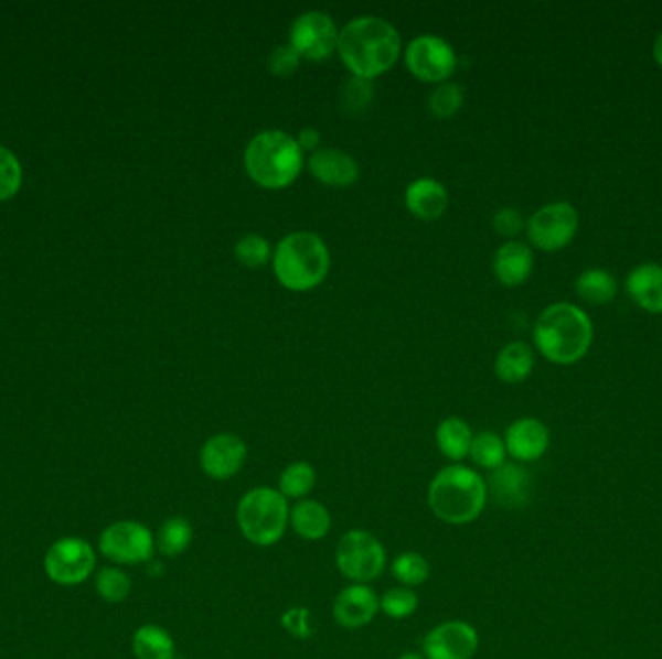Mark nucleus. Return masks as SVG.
<instances>
[{"instance_id": "obj_14", "label": "nucleus", "mask_w": 662, "mask_h": 659, "mask_svg": "<svg viewBox=\"0 0 662 659\" xmlns=\"http://www.w3.org/2000/svg\"><path fill=\"white\" fill-rule=\"evenodd\" d=\"M248 447L235 433H217L200 449V468L207 478L227 482L245 468Z\"/></svg>"}, {"instance_id": "obj_26", "label": "nucleus", "mask_w": 662, "mask_h": 659, "mask_svg": "<svg viewBox=\"0 0 662 659\" xmlns=\"http://www.w3.org/2000/svg\"><path fill=\"white\" fill-rule=\"evenodd\" d=\"M316 482H318V474L314 466L307 461H295L289 466H285L279 474L277 489L281 491L285 499L302 501L314 491Z\"/></svg>"}, {"instance_id": "obj_3", "label": "nucleus", "mask_w": 662, "mask_h": 659, "mask_svg": "<svg viewBox=\"0 0 662 659\" xmlns=\"http://www.w3.org/2000/svg\"><path fill=\"white\" fill-rule=\"evenodd\" d=\"M489 499V486L479 472L450 464L436 472L428 484L426 501L444 525L467 526L481 517Z\"/></svg>"}, {"instance_id": "obj_10", "label": "nucleus", "mask_w": 662, "mask_h": 659, "mask_svg": "<svg viewBox=\"0 0 662 659\" xmlns=\"http://www.w3.org/2000/svg\"><path fill=\"white\" fill-rule=\"evenodd\" d=\"M405 64L420 82L441 84L458 68V55L450 43L438 35H418L405 51Z\"/></svg>"}, {"instance_id": "obj_16", "label": "nucleus", "mask_w": 662, "mask_h": 659, "mask_svg": "<svg viewBox=\"0 0 662 659\" xmlns=\"http://www.w3.org/2000/svg\"><path fill=\"white\" fill-rule=\"evenodd\" d=\"M505 451L520 463H533L551 447V432L536 418L515 420L504 435Z\"/></svg>"}, {"instance_id": "obj_39", "label": "nucleus", "mask_w": 662, "mask_h": 659, "mask_svg": "<svg viewBox=\"0 0 662 659\" xmlns=\"http://www.w3.org/2000/svg\"><path fill=\"white\" fill-rule=\"evenodd\" d=\"M492 225H494V230H496L498 235L512 240V238L520 236L521 233L525 230L527 220H525V217H523V213H521L520 209L504 207V209L496 212Z\"/></svg>"}, {"instance_id": "obj_22", "label": "nucleus", "mask_w": 662, "mask_h": 659, "mask_svg": "<svg viewBox=\"0 0 662 659\" xmlns=\"http://www.w3.org/2000/svg\"><path fill=\"white\" fill-rule=\"evenodd\" d=\"M490 487L500 505L517 509L527 505L531 495V476L520 464H502L500 468L492 472Z\"/></svg>"}, {"instance_id": "obj_24", "label": "nucleus", "mask_w": 662, "mask_h": 659, "mask_svg": "<svg viewBox=\"0 0 662 659\" xmlns=\"http://www.w3.org/2000/svg\"><path fill=\"white\" fill-rule=\"evenodd\" d=\"M473 437V430L463 418H446L436 428V445L440 449L441 455L453 464H459L469 456Z\"/></svg>"}, {"instance_id": "obj_5", "label": "nucleus", "mask_w": 662, "mask_h": 659, "mask_svg": "<svg viewBox=\"0 0 662 659\" xmlns=\"http://www.w3.org/2000/svg\"><path fill=\"white\" fill-rule=\"evenodd\" d=\"M305 165L297 138L281 130L254 136L245 151L246 174L260 188L284 190L299 179Z\"/></svg>"}, {"instance_id": "obj_31", "label": "nucleus", "mask_w": 662, "mask_h": 659, "mask_svg": "<svg viewBox=\"0 0 662 659\" xmlns=\"http://www.w3.org/2000/svg\"><path fill=\"white\" fill-rule=\"evenodd\" d=\"M418 609L417 592L405 586H395L380 596V613L394 620L409 619Z\"/></svg>"}, {"instance_id": "obj_20", "label": "nucleus", "mask_w": 662, "mask_h": 659, "mask_svg": "<svg viewBox=\"0 0 662 659\" xmlns=\"http://www.w3.org/2000/svg\"><path fill=\"white\" fill-rule=\"evenodd\" d=\"M289 526L300 540L307 542H322L331 532V512L323 503L316 499H302L291 507Z\"/></svg>"}, {"instance_id": "obj_19", "label": "nucleus", "mask_w": 662, "mask_h": 659, "mask_svg": "<svg viewBox=\"0 0 662 659\" xmlns=\"http://www.w3.org/2000/svg\"><path fill=\"white\" fill-rule=\"evenodd\" d=\"M492 269L498 281L504 287H521L527 283L528 277L533 276L535 269V253L527 244L510 240L500 246L492 261Z\"/></svg>"}, {"instance_id": "obj_34", "label": "nucleus", "mask_w": 662, "mask_h": 659, "mask_svg": "<svg viewBox=\"0 0 662 659\" xmlns=\"http://www.w3.org/2000/svg\"><path fill=\"white\" fill-rule=\"evenodd\" d=\"M463 87L453 82H444L440 86L434 89L428 97V109L434 117L450 118L461 109L463 105Z\"/></svg>"}, {"instance_id": "obj_12", "label": "nucleus", "mask_w": 662, "mask_h": 659, "mask_svg": "<svg viewBox=\"0 0 662 659\" xmlns=\"http://www.w3.org/2000/svg\"><path fill=\"white\" fill-rule=\"evenodd\" d=\"M479 633L467 620L451 619L434 625L423 638L425 659H474Z\"/></svg>"}, {"instance_id": "obj_18", "label": "nucleus", "mask_w": 662, "mask_h": 659, "mask_svg": "<svg viewBox=\"0 0 662 659\" xmlns=\"http://www.w3.org/2000/svg\"><path fill=\"white\" fill-rule=\"evenodd\" d=\"M626 292L647 314L662 315V266L654 261L636 266L626 277Z\"/></svg>"}, {"instance_id": "obj_17", "label": "nucleus", "mask_w": 662, "mask_h": 659, "mask_svg": "<svg viewBox=\"0 0 662 659\" xmlns=\"http://www.w3.org/2000/svg\"><path fill=\"white\" fill-rule=\"evenodd\" d=\"M308 171L316 181L331 188H349L359 181L355 159L341 150H318L308 159Z\"/></svg>"}, {"instance_id": "obj_8", "label": "nucleus", "mask_w": 662, "mask_h": 659, "mask_svg": "<svg viewBox=\"0 0 662 659\" xmlns=\"http://www.w3.org/2000/svg\"><path fill=\"white\" fill-rule=\"evenodd\" d=\"M579 230V213L569 202H552L527 219L525 235L536 250L554 253L568 248Z\"/></svg>"}, {"instance_id": "obj_41", "label": "nucleus", "mask_w": 662, "mask_h": 659, "mask_svg": "<svg viewBox=\"0 0 662 659\" xmlns=\"http://www.w3.org/2000/svg\"><path fill=\"white\" fill-rule=\"evenodd\" d=\"M653 58L654 63L659 68H662V32L656 35V40L653 43Z\"/></svg>"}, {"instance_id": "obj_37", "label": "nucleus", "mask_w": 662, "mask_h": 659, "mask_svg": "<svg viewBox=\"0 0 662 659\" xmlns=\"http://www.w3.org/2000/svg\"><path fill=\"white\" fill-rule=\"evenodd\" d=\"M281 627L297 640H308L314 635V627H312V613L308 607L297 605L291 607L281 615Z\"/></svg>"}, {"instance_id": "obj_32", "label": "nucleus", "mask_w": 662, "mask_h": 659, "mask_svg": "<svg viewBox=\"0 0 662 659\" xmlns=\"http://www.w3.org/2000/svg\"><path fill=\"white\" fill-rule=\"evenodd\" d=\"M95 586L99 596L109 602V604H119L125 602L130 594V579L125 571H120L117 566H105L95 579Z\"/></svg>"}, {"instance_id": "obj_4", "label": "nucleus", "mask_w": 662, "mask_h": 659, "mask_svg": "<svg viewBox=\"0 0 662 659\" xmlns=\"http://www.w3.org/2000/svg\"><path fill=\"white\" fill-rule=\"evenodd\" d=\"M271 258L277 281L292 292L312 291L330 273L328 246L320 236L307 230L285 236Z\"/></svg>"}, {"instance_id": "obj_6", "label": "nucleus", "mask_w": 662, "mask_h": 659, "mask_svg": "<svg viewBox=\"0 0 662 659\" xmlns=\"http://www.w3.org/2000/svg\"><path fill=\"white\" fill-rule=\"evenodd\" d=\"M289 499L277 487H253L238 499V530L256 548H271L281 542L289 530Z\"/></svg>"}, {"instance_id": "obj_33", "label": "nucleus", "mask_w": 662, "mask_h": 659, "mask_svg": "<svg viewBox=\"0 0 662 659\" xmlns=\"http://www.w3.org/2000/svg\"><path fill=\"white\" fill-rule=\"evenodd\" d=\"M372 95H374L372 79L351 76V78L343 84V87H341V109L349 112V115H361V112L369 109V105H371L372 101Z\"/></svg>"}, {"instance_id": "obj_23", "label": "nucleus", "mask_w": 662, "mask_h": 659, "mask_svg": "<svg viewBox=\"0 0 662 659\" xmlns=\"http://www.w3.org/2000/svg\"><path fill=\"white\" fill-rule=\"evenodd\" d=\"M535 369V353L525 343H510L498 353L494 371L502 383H523Z\"/></svg>"}, {"instance_id": "obj_27", "label": "nucleus", "mask_w": 662, "mask_h": 659, "mask_svg": "<svg viewBox=\"0 0 662 659\" xmlns=\"http://www.w3.org/2000/svg\"><path fill=\"white\" fill-rule=\"evenodd\" d=\"M132 650L138 659H173V636L159 625H142L132 636Z\"/></svg>"}, {"instance_id": "obj_25", "label": "nucleus", "mask_w": 662, "mask_h": 659, "mask_svg": "<svg viewBox=\"0 0 662 659\" xmlns=\"http://www.w3.org/2000/svg\"><path fill=\"white\" fill-rule=\"evenodd\" d=\"M574 289L589 306H607L618 296V281L607 269H585L577 276Z\"/></svg>"}, {"instance_id": "obj_29", "label": "nucleus", "mask_w": 662, "mask_h": 659, "mask_svg": "<svg viewBox=\"0 0 662 659\" xmlns=\"http://www.w3.org/2000/svg\"><path fill=\"white\" fill-rule=\"evenodd\" d=\"M392 574L399 586L417 588L423 586L430 576L428 559L418 551H403L392 561Z\"/></svg>"}, {"instance_id": "obj_30", "label": "nucleus", "mask_w": 662, "mask_h": 659, "mask_svg": "<svg viewBox=\"0 0 662 659\" xmlns=\"http://www.w3.org/2000/svg\"><path fill=\"white\" fill-rule=\"evenodd\" d=\"M469 456L479 468L494 472L505 464L508 451H505L504 440L500 435L494 432H481L474 435Z\"/></svg>"}, {"instance_id": "obj_21", "label": "nucleus", "mask_w": 662, "mask_h": 659, "mask_svg": "<svg viewBox=\"0 0 662 659\" xmlns=\"http://www.w3.org/2000/svg\"><path fill=\"white\" fill-rule=\"evenodd\" d=\"M405 205L417 219H440L448 207V192L434 179H418L405 190Z\"/></svg>"}, {"instance_id": "obj_15", "label": "nucleus", "mask_w": 662, "mask_h": 659, "mask_svg": "<svg viewBox=\"0 0 662 659\" xmlns=\"http://www.w3.org/2000/svg\"><path fill=\"white\" fill-rule=\"evenodd\" d=\"M380 596L369 584H348L333 599L331 615L341 628L359 630L378 617Z\"/></svg>"}, {"instance_id": "obj_7", "label": "nucleus", "mask_w": 662, "mask_h": 659, "mask_svg": "<svg viewBox=\"0 0 662 659\" xmlns=\"http://www.w3.org/2000/svg\"><path fill=\"white\" fill-rule=\"evenodd\" d=\"M335 565L353 584H371L386 571L387 551L372 532L353 528L335 545Z\"/></svg>"}, {"instance_id": "obj_38", "label": "nucleus", "mask_w": 662, "mask_h": 659, "mask_svg": "<svg viewBox=\"0 0 662 659\" xmlns=\"http://www.w3.org/2000/svg\"><path fill=\"white\" fill-rule=\"evenodd\" d=\"M300 64V55L291 45H279L271 51L268 58L269 72L279 78H289L297 72Z\"/></svg>"}, {"instance_id": "obj_40", "label": "nucleus", "mask_w": 662, "mask_h": 659, "mask_svg": "<svg viewBox=\"0 0 662 659\" xmlns=\"http://www.w3.org/2000/svg\"><path fill=\"white\" fill-rule=\"evenodd\" d=\"M297 143H299L300 150L312 151V153H314L318 143H320V132L314 130V128H305V130H300L299 136H297Z\"/></svg>"}, {"instance_id": "obj_28", "label": "nucleus", "mask_w": 662, "mask_h": 659, "mask_svg": "<svg viewBox=\"0 0 662 659\" xmlns=\"http://www.w3.org/2000/svg\"><path fill=\"white\" fill-rule=\"evenodd\" d=\"M194 540V528L184 517L167 518L156 534V550L166 558H179Z\"/></svg>"}, {"instance_id": "obj_9", "label": "nucleus", "mask_w": 662, "mask_h": 659, "mask_svg": "<svg viewBox=\"0 0 662 659\" xmlns=\"http://www.w3.org/2000/svg\"><path fill=\"white\" fill-rule=\"evenodd\" d=\"M103 555L119 565L148 563L156 551V536L150 528L136 520H119L103 530L99 538Z\"/></svg>"}, {"instance_id": "obj_2", "label": "nucleus", "mask_w": 662, "mask_h": 659, "mask_svg": "<svg viewBox=\"0 0 662 659\" xmlns=\"http://www.w3.org/2000/svg\"><path fill=\"white\" fill-rule=\"evenodd\" d=\"M595 338L591 317L572 302L544 307L533 327L536 350L556 366H574L589 354Z\"/></svg>"}, {"instance_id": "obj_11", "label": "nucleus", "mask_w": 662, "mask_h": 659, "mask_svg": "<svg viewBox=\"0 0 662 659\" xmlns=\"http://www.w3.org/2000/svg\"><path fill=\"white\" fill-rule=\"evenodd\" d=\"M289 40V45L299 53L300 58L322 63L338 48L340 30L330 14L310 10L292 22Z\"/></svg>"}, {"instance_id": "obj_36", "label": "nucleus", "mask_w": 662, "mask_h": 659, "mask_svg": "<svg viewBox=\"0 0 662 659\" xmlns=\"http://www.w3.org/2000/svg\"><path fill=\"white\" fill-rule=\"evenodd\" d=\"M22 184V166L12 151L0 145V199L14 196Z\"/></svg>"}, {"instance_id": "obj_13", "label": "nucleus", "mask_w": 662, "mask_h": 659, "mask_svg": "<svg viewBox=\"0 0 662 659\" xmlns=\"http://www.w3.org/2000/svg\"><path fill=\"white\" fill-rule=\"evenodd\" d=\"M94 566V550L86 540L79 538L58 540L51 545V550L45 555V571L49 579L63 586H74L87 581Z\"/></svg>"}, {"instance_id": "obj_35", "label": "nucleus", "mask_w": 662, "mask_h": 659, "mask_svg": "<svg viewBox=\"0 0 662 659\" xmlns=\"http://www.w3.org/2000/svg\"><path fill=\"white\" fill-rule=\"evenodd\" d=\"M271 246L268 240L260 235H246L238 240L235 246V258L245 266V268H264L271 258Z\"/></svg>"}, {"instance_id": "obj_42", "label": "nucleus", "mask_w": 662, "mask_h": 659, "mask_svg": "<svg viewBox=\"0 0 662 659\" xmlns=\"http://www.w3.org/2000/svg\"><path fill=\"white\" fill-rule=\"evenodd\" d=\"M397 659H425V656L423 653H415V651H407V653H403Z\"/></svg>"}, {"instance_id": "obj_1", "label": "nucleus", "mask_w": 662, "mask_h": 659, "mask_svg": "<svg viewBox=\"0 0 662 659\" xmlns=\"http://www.w3.org/2000/svg\"><path fill=\"white\" fill-rule=\"evenodd\" d=\"M341 61L356 78L386 74L399 58L402 37L394 25L378 17H359L340 32Z\"/></svg>"}]
</instances>
